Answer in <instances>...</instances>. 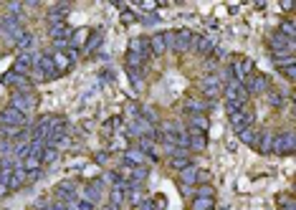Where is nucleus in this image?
<instances>
[{
    "label": "nucleus",
    "instance_id": "f257e3e1",
    "mask_svg": "<svg viewBox=\"0 0 296 210\" xmlns=\"http://www.w3.org/2000/svg\"><path fill=\"white\" fill-rule=\"evenodd\" d=\"M162 36H165L167 48H172V51H177V54L193 48V38H195L193 31H187V28H180V31H165Z\"/></svg>",
    "mask_w": 296,
    "mask_h": 210
},
{
    "label": "nucleus",
    "instance_id": "f03ea898",
    "mask_svg": "<svg viewBox=\"0 0 296 210\" xmlns=\"http://www.w3.org/2000/svg\"><path fill=\"white\" fill-rule=\"evenodd\" d=\"M33 73H38V78H43V81H51V78L59 76V71L53 66V59H51V51H43V54L36 56V61H33Z\"/></svg>",
    "mask_w": 296,
    "mask_h": 210
},
{
    "label": "nucleus",
    "instance_id": "7ed1b4c3",
    "mask_svg": "<svg viewBox=\"0 0 296 210\" xmlns=\"http://www.w3.org/2000/svg\"><path fill=\"white\" fill-rule=\"evenodd\" d=\"M0 127H8V129H25L28 127V117L13 107H5L0 109Z\"/></svg>",
    "mask_w": 296,
    "mask_h": 210
},
{
    "label": "nucleus",
    "instance_id": "20e7f679",
    "mask_svg": "<svg viewBox=\"0 0 296 210\" xmlns=\"http://www.w3.org/2000/svg\"><path fill=\"white\" fill-rule=\"evenodd\" d=\"M36 104H38V99L33 96V91H15L10 96V107L18 109V112H23L25 117H28L31 109H36Z\"/></svg>",
    "mask_w": 296,
    "mask_h": 210
},
{
    "label": "nucleus",
    "instance_id": "39448f33",
    "mask_svg": "<svg viewBox=\"0 0 296 210\" xmlns=\"http://www.w3.org/2000/svg\"><path fill=\"white\" fill-rule=\"evenodd\" d=\"M240 84H243V89H246L248 96H251V94H263V91H268V78H266L263 73H251V76L243 78Z\"/></svg>",
    "mask_w": 296,
    "mask_h": 210
},
{
    "label": "nucleus",
    "instance_id": "423d86ee",
    "mask_svg": "<svg viewBox=\"0 0 296 210\" xmlns=\"http://www.w3.org/2000/svg\"><path fill=\"white\" fill-rule=\"evenodd\" d=\"M268 48L274 51V56H294V41L284 38L281 33L271 36V41H268Z\"/></svg>",
    "mask_w": 296,
    "mask_h": 210
},
{
    "label": "nucleus",
    "instance_id": "0eeeda50",
    "mask_svg": "<svg viewBox=\"0 0 296 210\" xmlns=\"http://www.w3.org/2000/svg\"><path fill=\"white\" fill-rule=\"evenodd\" d=\"M221 94H225V96H228V101H235V104L246 107L248 94H246V89H243V84H240V81H228Z\"/></svg>",
    "mask_w": 296,
    "mask_h": 210
},
{
    "label": "nucleus",
    "instance_id": "6e6552de",
    "mask_svg": "<svg viewBox=\"0 0 296 210\" xmlns=\"http://www.w3.org/2000/svg\"><path fill=\"white\" fill-rule=\"evenodd\" d=\"M200 89H203V94H205L208 99H218L221 91H223L221 76H218V73H208V76L200 81Z\"/></svg>",
    "mask_w": 296,
    "mask_h": 210
},
{
    "label": "nucleus",
    "instance_id": "1a4fd4ad",
    "mask_svg": "<svg viewBox=\"0 0 296 210\" xmlns=\"http://www.w3.org/2000/svg\"><path fill=\"white\" fill-rule=\"evenodd\" d=\"M0 31H3V33H5L8 38L18 41V38H20V33H23L20 18H18V15H5V18L0 20Z\"/></svg>",
    "mask_w": 296,
    "mask_h": 210
},
{
    "label": "nucleus",
    "instance_id": "9d476101",
    "mask_svg": "<svg viewBox=\"0 0 296 210\" xmlns=\"http://www.w3.org/2000/svg\"><path fill=\"white\" fill-rule=\"evenodd\" d=\"M33 61H36V54H33V51H31V54H18V59H15V64H13V71H15L18 76L31 78V73H33Z\"/></svg>",
    "mask_w": 296,
    "mask_h": 210
},
{
    "label": "nucleus",
    "instance_id": "9b49d317",
    "mask_svg": "<svg viewBox=\"0 0 296 210\" xmlns=\"http://www.w3.org/2000/svg\"><path fill=\"white\" fill-rule=\"evenodd\" d=\"M271 152H276V154H289V152H294V135H291V132H284V135H274V144H271Z\"/></svg>",
    "mask_w": 296,
    "mask_h": 210
},
{
    "label": "nucleus",
    "instance_id": "f8f14e48",
    "mask_svg": "<svg viewBox=\"0 0 296 210\" xmlns=\"http://www.w3.org/2000/svg\"><path fill=\"white\" fill-rule=\"evenodd\" d=\"M129 54L137 56L140 61H147L149 56H152V51H149V38H145V36L132 38V41H129Z\"/></svg>",
    "mask_w": 296,
    "mask_h": 210
},
{
    "label": "nucleus",
    "instance_id": "ddd939ff",
    "mask_svg": "<svg viewBox=\"0 0 296 210\" xmlns=\"http://www.w3.org/2000/svg\"><path fill=\"white\" fill-rule=\"evenodd\" d=\"M253 69H256V64L251 61V59H235L233 64H230V71H233V76L238 78V81H243V78H248L251 73H253Z\"/></svg>",
    "mask_w": 296,
    "mask_h": 210
},
{
    "label": "nucleus",
    "instance_id": "4468645a",
    "mask_svg": "<svg viewBox=\"0 0 296 210\" xmlns=\"http://www.w3.org/2000/svg\"><path fill=\"white\" fill-rule=\"evenodd\" d=\"M187 152H203L205 147H208V137H205V132H198V129H190L187 127Z\"/></svg>",
    "mask_w": 296,
    "mask_h": 210
},
{
    "label": "nucleus",
    "instance_id": "2eb2a0df",
    "mask_svg": "<svg viewBox=\"0 0 296 210\" xmlns=\"http://www.w3.org/2000/svg\"><path fill=\"white\" fill-rule=\"evenodd\" d=\"M230 127L235 129V132H243L246 127H253V114L243 107L240 112H235V114H230Z\"/></svg>",
    "mask_w": 296,
    "mask_h": 210
},
{
    "label": "nucleus",
    "instance_id": "dca6fc26",
    "mask_svg": "<svg viewBox=\"0 0 296 210\" xmlns=\"http://www.w3.org/2000/svg\"><path fill=\"white\" fill-rule=\"evenodd\" d=\"M51 59H53V66H56V71H59V76H61V73H66L69 66L74 64V61L69 59L66 48H56V51H51Z\"/></svg>",
    "mask_w": 296,
    "mask_h": 210
},
{
    "label": "nucleus",
    "instance_id": "f3484780",
    "mask_svg": "<svg viewBox=\"0 0 296 210\" xmlns=\"http://www.w3.org/2000/svg\"><path fill=\"white\" fill-rule=\"evenodd\" d=\"M81 198L89 200L91 205H99V200H101V182H86L84 190H81Z\"/></svg>",
    "mask_w": 296,
    "mask_h": 210
},
{
    "label": "nucleus",
    "instance_id": "a211bd4d",
    "mask_svg": "<svg viewBox=\"0 0 296 210\" xmlns=\"http://www.w3.org/2000/svg\"><path fill=\"white\" fill-rule=\"evenodd\" d=\"M25 177H28V172H25L20 165H15V167H13V172L8 175V188H10V190H18V188H23Z\"/></svg>",
    "mask_w": 296,
    "mask_h": 210
},
{
    "label": "nucleus",
    "instance_id": "6ab92c4d",
    "mask_svg": "<svg viewBox=\"0 0 296 210\" xmlns=\"http://www.w3.org/2000/svg\"><path fill=\"white\" fill-rule=\"evenodd\" d=\"M124 162L132 165V167H145V165H147V157H145L137 147H129V149L124 152Z\"/></svg>",
    "mask_w": 296,
    "mask_h": 210
},
{
    "label": "nucleus",
    "instance_id": "aec40b11",
    "mask_svg": "<svg viewBox=\"0 0 296 210\" xmlns=\"http://www.w3.org/2000/svg\"><path fill=\"white\" fill-rule=\"evenodd\" d=\"M177 175H180V182H182V188H190V185H195V182H198V175H200V170H198L195 165H190V167L180 170Z\"/></svg>",
    "mask_w": 296,
    "mask_h": 210
},
{
    "label": "nucleus",
    "instance_id": "412c9836",
    "mask_svg": "<svg viewBox=\"0 0 296 210\" xmlns=\"http://www.w3.org/2000/svg\"><path fill=\"white\" fill-rule=\"evenodd\" d=\"M33 43H36V36H33V33H28V31H23V33H20V38L15 41V48H18L20 54H31Z\"/></svg>",
    "mask_w": 296,
    "mask_h": 210
},
{
    "label": "nucleus",
    "instance_id": "4be33fe9",
    "mask_svg": "<svg viewBox=\"0 0 296 210\" xmlns=\"http://www.w3.org/2000/svg\"><path fill=\"white\" fill-rule=\"evenodd\" d=\"M182 109H185L190 117H198V114H205V112H208V104H205V101H198V99H187V101L182 104Z\"/></svg>",
    "mask_w": 296,
    "mask_h": 210
},
{
    "label": "nucleus",
    "instance_id": "5701e85b",
    "mask_svg": "<svg viewBox=\"0 0 296 210\" xmlns=\"http://www.w3.org/2000/svg\"><path fill=\"white\" fill-rule=\"evenodd\" d=\"M149 51H152V56H162L167 51V43H165V36L162 33H157V36L149 38Z\"/></svg>",
    "mask_w": 296,
    "mask_h": 210
},
{
    "label": "nucleus",
    "instance_id": "b1692460",
    "mask_svg": "<svg viewBox=\"0 0 296 210\" xmlns=\"http://www.w3.org/2000/svg\"><path fill=\"white\" fill-rule=\"evenodd\" d=\"M193 48H195L198 54H203V56H208V54H210V51H213L216 46H213V41H210V38H203V36H195V38H193Z\"/></svg>",
    "mask_w": 296,
    "mask_h": 210
},
{
    "label": "nucleus",
    "instance_id": "393cba45",
    "mask_svg": "<svg viewBox=\"0 0 296 210\" xmlns=\"http://www.w3.org/2000/svg\"><path fill=\"white\" fill-rule=\"evenodd\" d=\"M20 167L31 175L33 170H38V167H41V154H38V152H28V157L20 162Z\"/></svg>",
    "mask_w": 296,
    "mask_h": 210
},
{
    "label": "nucleus",
    "instance_id": "a878e982",
    "mask_svg": "<svg viewBox=\"0 0 296 210\" xmlns=\"http://www.w3.org/2000/svg\"><path fill=\"white\" fill-rule=\"evenodd\" d=\"M271 144H274V135H258V140H256V149L258 152H263V154H268L271 152Z\"/></svg>",
    "mask_w": 296,
    "mask_h": 210
},
{
    "label": "nucleus",
    "instance_id": "bb28decb",
    "mask_svg": "<svg viewBox=\"0 0 296 210\" xmlns=\"http://www.w3.org/2000/svg\"><path fill=\"white\" fill-rule=\"evenodd\" d=\"M210 122L205 114H198V117H190V129H198V132H208Z\"/></svg>",
    "mask_w": 296,
    "mask_h": 210
},
{
    "label": "nucleus",
    "instance_id": "cd10ccee",
    "mask_svg": "<svg viewBox=\"0 0 296 210\" xmlns=\"http://www.w3.org/2000/svg\"><path fill=\"white\" fill-rule=\"evenodd\" d=\"M59 160V147H43L41 152V165H51Z\"/></svg>",
    "mask_w": 296,
    "mask_h": 210
},
{
    "label": "nucleus",
    "instance_id": "c85d7f7f",
    "mask_svg": "<svg viewBox=\"0 0 296 210\" xmlns=\"http://www.w3.org/2000/svg\"><path fill=\"white\" fill-rule=\"evenodd\" d=\"M170 165H172V167H175V170L180 172V170L190 167L193 162H190V157H187V154H172V157H170Z\"/></svg>",
    "mask_w": 296,
    "mask_h": 210
},
{
    "label": "nucleus",
    "instance_id": "c756f323",
    "mask_svg": "<svg viewBox=\"0 0 296 210\" xmlns=\"http://www.w3.org/2000/svg\"><path fill=\"white\" fill-rule=\"evenodd\" d=\"M193 210H216V198H195Z\"/></svg>",
    "mask_w": 296,
    "mask_h": 210
},
{
    "label": "nucleus",
    "instance_id": "7c9ffc66",
    "mask_svg": "<svg viewBox=\"0 0 296 210\" xmlns=\"http://www.w3.org/2000/svg\"><path fill=\"white\" fill-rule=\"evenodd\" d=\"M279 33L284 36V38H289V41H294L296 36V28H294V20H284L281 25H279Z\"/></svg>",
    "mask_w": 296,
    "mask_h": 210
},
{
    "label": "nucleus",
    "instance_id": "2f4dec72",
    "mask_svg": "<svg viewBox=\"0 0 296 210\" xmlns=\"http://www.w3.org/2000/svg\"><path fill=\"white\" fill-rule=\"evenodd\" d=\"M109 200H112V208H114V210L119 208V205L124 203V185H122V188H114V190H112V195H109Z\"/></svg>",
    "mask_w": 296,
    "mask_h": 210
},
{
    "label": "nucleus",
    "instance_id": "473e14b6",
    "mask_svg": "<svg viewBox=\"0 0 296 210\" xmlns=\"http://www.w3.org/2000/svg\"><path fill=\"white\" fill-rule=\"evenodd\" d=\"M86 36H89V31H86V28H78L76 33H71V38H69V48H76V46H81Z\"/></svg>",
    "mask_w": 296,
    "mask_h": 210
},
{
    "label": "nucleus",
    "instance_id": "72a5a7b5",
    "mask_svg": "<svg viewBox=\"0 0 296 210\" xmlns=\"http://www.w3.org/2000/svg\"><path fill=\"white\" fill-rule=\"evenodd\" d=\"M238 140H240V142H246V144H256L258 135H256V129H253V127H246L243 132H238Z\"/></svg>",
    "mask_w": 296,
    "mask_h": 210
},
{
    "label": "nucleus",
    "instance_id": "f704fd0d",
    "mask_svg": "<svg viewBox=\"0 0 296 210\" xmlns=\"http://www.w3.org/2000/svg\"><path fill=\"white\" fill-rule=\"evenodd\" d=\"M276 69H286V66H296V56H274Z\"/></svg>",
    "mask_w": 296,
    "mask_h": 210
},
{
    "label": "nucleus",
    "instance_id": "c9c22d12",
    "mask_svg": "<svg viewBox=\"0 0 296 210\" xmlns=\"http://www.w3.org/2000/svg\"><path fill=\"white\" fill-rule=\"evenodd\" d=\"M195 198H216V190L210 185H203V188L195 190Z\"/></svg>",
    "mask_w": 296,
    "mask_h": 210
},
{
    "label": "nucleus",
    "instance_id": "e433bc0d",
    "mask_svg": "<svg viewBox=\"0 0 296 210\" xmlns=\"http://www.w3.org/2000/svg\"><path fill=\"white\" fill-rule=\"evenodd\" d=\"M137 210H157V205H154L152 198H142V200L137 203Z\"/></svg>",
    "mask_w": 296,
    "mask_h": 210
},
{
    "label": "nucleus",
    "instance_id": "4c0bfd02",
    "mask_svg": "<svg viewBox=\"0 0 296 210\" xmlns=\"http://www.w3.org/2000/svg\"><path fill=\"white\" fill-rule=\"evenodd\" d=\"M43 210H69V208H66V203H61V200H53V203L43 205Z\"/></svg>",
    "mask_w": 296,
    "mask_h": 210
},
{
    "label": "nucleus",
    "instance_id": "58836bf2",
    "mask_svg": "<svg viewBox=\"0 0 296 210\" xmlns=\"http://www.w3.org/2000/svg\"><path fill=\"white\" fill-rule=\"evenodd\" d=\"M268 99H271V101H268L271 107H284V96H281V94H271Z\"/></svg>",
    "mask_w": 296,
    "mask_h": 210
},
{
    "label": "nucleus",
    "instance_id": "ea45409f",
    "mask_svg": "<svg viewBox=\"0 0 296 210\" xmlns=\"http://www.w3.org/2000/svg\"><path fill=\"white\" fill-rule=\"evenodd\" d=\"M279 71H281L289 81H294V78H296V66H286V69H279Z\"/></svg>",
    "mask_w": 296,
    "mask_h": 210
},
{
    "label": "nucleus",
    "instance_id": "a19ab883",
    "mask_svg": "<svg viewBox=\"0 0 296 210\" xmlns=\"http://www.w3.org/2000/svg\"><path fill=\"white\" fill-rule=\"evenodd\" d=\"M74 205H76L78 210H94V205H91L89 200H84V198H78V200H76Z\"/></svg>",
    "mask_w": 296,
    "mask_h": 210
},
{
    "label": "nucleus",
    "instance_id": "79ce46f5",
    "mask_svg": "<svg viewBox=\"0 0 296 210\" xmlns=\"http://www.w3.org/2000/svg\"><path fill=\"white\" fill-rule=\"evenodd\" d=\"M122 20H124V23H132V20H134V13H132V10H124V13H122Z\"/></svg>",
    "mask_w": 296,
    "mask_h": 210
},
{
    "label": "nucleus",
    "instance_id": "37998d69",
    "mask_svg": "<svg viewBox=\"0 0 296 210\" xmlns=\"http://www.w3.org/2000/svg\"><path fill=\"white\" fill-rule=\"evenodd\" d=\"M8 10L10 13H20V3H8Z\"/></svg>",
    "mask_w": 296,
    "mask_h": 210
},
{
    "label": "nucleus",
    "instance_id": "c03bdc74",
    "mask_svg": "<svg viewBox=\"0 0 296 210\" xmlns=\"http://www.w3.org/2000/svg\"><path fill=\"white\" fill-rule=\"evenodd\" d=\"M142 10H154V3H142Z\"/></svg>",
    "mask_w": 296,
    "mask_h": 210
},
{
    "label": "nucleus",
    "instance_id": "a18cd8bd",
    "mask_svg": "<svg viewBox=\"0 0 296 210\" xmlns=\"http://www.w3.org/2000/svg\"><path fill=\"white\" fill-rule=\"evenodd\" d=\"M38 210H43V208H38Z\"/></svg>",
    "mask_w": 296,
    "mask_h": 210
}]
</instances>
